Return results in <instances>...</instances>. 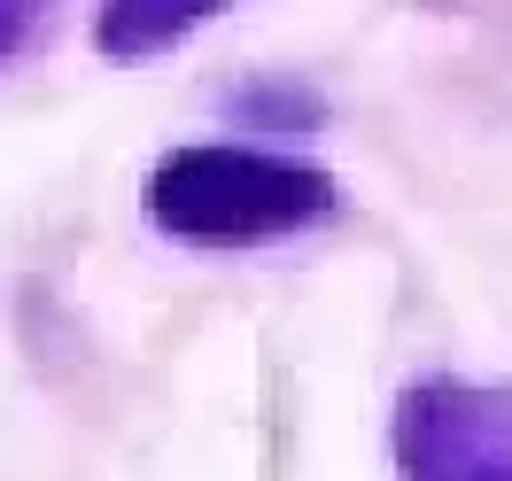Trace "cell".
Listing matches in <instances>:
<instances>
[{
    "mask_svg": "<svg viewBox=\"0 0 512 481\" xmlns=\"http://www.w3.org/2000/svg\"><path fill=\"white\" fill-rule=\"evenodd\" d=\"M148 210L187 241H264L326 210V179L249 148H187L148 179Z\"/></svg>",
    "mask_w": 512,
    "mask_h": 481,
    "instance_id": "obj_1",
    "label": "cell"
},
{
    "mask_svg": "<svg viewBox=\"0 0 512 481\" xmlns=\"http://www.w3.org/2000/svg\"><path fill=\"white\" fill-rule=\"evenodd\" d=\"M210 8H225V0H109L101 39H109V55H140V47H163L171 32H187Z\"/></svg>",
    "mask_w": 512,
    "mask_h": 481,
    "instance_id": "obj_2",
    "label": "cell"
},
{
    "mask_svg": "<svg viewBox=\"0 0 512 481\" xmlns=\"http://www.w3.org/2000/svg\"><path fill=\"white\" fill-rule=\"evenodd\" d=\"M16 16H24V0H0V47H8V32H16Z\"/></svg>",
    "mask_w": 512,
    "mask_h": 481,
    "instance_id": "obj_3",
    "label": "cell"
}]
</instances>
